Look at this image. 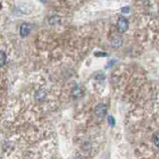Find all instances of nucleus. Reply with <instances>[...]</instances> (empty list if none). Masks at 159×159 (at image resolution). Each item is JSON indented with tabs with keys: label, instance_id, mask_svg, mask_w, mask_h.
<instances>
[{
	"label": "nucleus",
	"instance_id": "f257e3e1",
	"mask_svg": "<svg viewBox=\"0 0 159 159\" xmlns=\"http://www.w3.org/2000/svg\"><path fill=\"white\" fill-rule=\"evenodd\" d=\"M116 27L119 32H125L128 29V21L124 17H120L116 23Z\"/></svg>",
	"mask_w": 159,
	"mask_h": 159
},
{
	"label": "nucleus",
	"instance_id": "f03ea898",
	"mask_svg": "<svg viewBox=\"0 0 159 159\" xmlns=\"http://www.w3.org/2000/svg\"><path fill=\"white\" fill-rule=\"evenodd\" d=\"M32 28H33V26L29 23L22 24L21 27H20V35H21V37H26L27 35H29V33L31 32Z\"/></svg>",
	"mask_w": 159,
	"mask_h": 159
},
{
	"label": "nucleus",
	"instance_id": "7ed1b4c3",
	"mask_svg": "<svg viewBox=\"0 0 159 159\" xmlns=\"http://www.w3.org/2000/svg\"><path fill=\"white\" fill-rule=\"evenodd\" d=\"M106 111H107V107L104 104H99V106L97 107L96 108V113L98 116H103L104 114H106Z\"/></svg>",
	"mask_w": 159,
	"mask_h": 159
},
{
	"label": "nucleus",
	"instance_id": "20e7f679",
	"mask_svg": "<svg viewBox=\"0 0 159 159\" xmlns=\"http://www.w3.org/2000/svg\"><path fill=\"white\" fill-rule=\"evenodd\" d=\"M6 62V55L3 51H0V67H2Z\"/></svg>",
	"mask_w": 159,
	"mask_h": 159
},
{
	"label": "nucleus",
	"instance_id": "39448f33",
	"mask_svg": "<svg viewBox=\"0 0 159 159\" xmlns=\"http://www.w3.org/2000/svg\"><path fill=\"white\" fill-rule=\"evenodd\" d=\"M153 143L155 144L157 147H159V132L154 134V136H153Z\"/></svg>",
	"mask_w": 159,
	"mask_h": 159
},
{
	"label": "nucleus",
	"instance_id": "423d86ee",
	"mask_svg": "<svg viewBox=\"0 0 159 159\" xmlns=\"http://www.w3.org/2000/svg\"><path fill=\"white\" fill-rule=\"evenodd\" d=\"M121 12H123V13H128L129 12V7H123L122 9H121Z\"/></svg>",
	"mask_w": 159,
	"mask_h": 159
},
{
	"label": "nucleus",
	"instance_id": "0eeeda50",
	"mask_svg": "<svg viewBox=\"0 0 159 159\" xmlns=\"http://www.w3.org/2000/svg\"><path fill=\"white\" fill-rule=\"evenodd\" d=\"M108 122H109V124H111V125H113V124H114V120H113V118L111 116L108 117Z\"/></svg>",
	"mask_w": 159,
	"mask_h": 159
},
{
	"label": "nucleus",
	"instance_id": "6e6552de",
	"mask_svg": "<svg viewBox=\"0 0 159 159\" xmlns=\"http://www.w3.org/2000/svg\"><path fill=\"white\" fill-rule=\"evenodd\" d=\"M41 1H43V2H45V1H46V0H41Z\"/></svg>",
	"mask_w": 159,
	"mask_h": 159
}]
</instances>
